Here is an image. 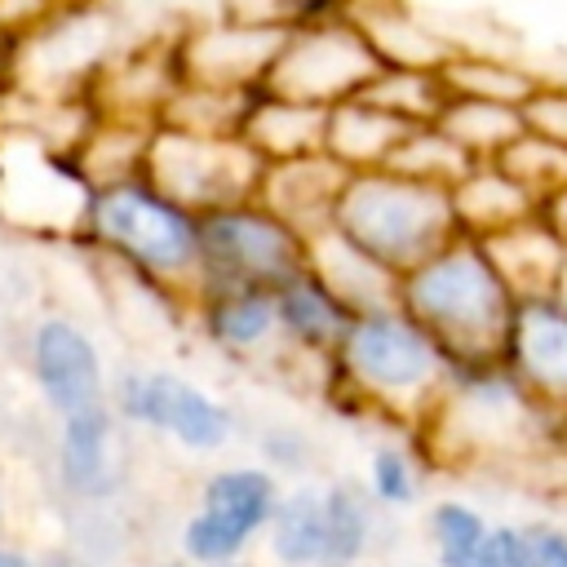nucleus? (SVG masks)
I'll return each instance as SVG.
<instances>
[{"label": "nucleus", "mask_w": 567, "mask_h": 567, "mask_svg": "<svg viewBox=\"0 0 567 567\" xmlns=\"http://www.w3.org/2000/svg\"><path fill=\"white\" fill-rule=\"evenodd\" d=\"M501 359L527 385V394L554 416L567 412V297L532 292L518 297Z\"/></svg>", "instance_id": "f8f14e48"}, {"label": "nucleus", "mask_w": 567, "mask_h": 567, "mask_svg": "<svg viewBox=\"0 0 567 567\" xmlns=\"http://www.w3.org/2000/svg\"><path fill=\"white\" fill-rule=\"evenodd\" d=\"M111 439H115V412L111 403H93L80 412H66L58 425V483L66 496L80 501H102L115 483V461H111Z\"/></svg>", "instance_id": "dca6fc26"}, {"label": "nucleus", "mask_w": 567, "mask_h": 567, "mask_svg": "<svg viewBox=\"0 0 567 567\" xmlns=\"http://www.w3.org/2000/svg\"><path fill=\"white\" fill-rule=\"evenodd\" d=\"M346 177H350V168L341 159H332L328 151L297 155V159H275L261 173L257 199L270 204L279 217H288L301 235H319V230L332 226Z\"/></svg>", "instance_id": "2eb2a0df"}, {"label": "nucleus", "mask_w": 567, "mask_h": 567, "mask_svg": "<svg viewBox=\"0 0 567 567\" xmlns=\"http://www.w3.org/2000/svg\"><path fill=\"white\" fill-rule=\"evenodd\" d=\"M0 532H4V501H0Z\"/></svg>", "instance_id": "c03bdc74"}, {"label": "nucleus", "mask_w": 567, "mask_h": 567, "mask_svg": "<svg viewBox=\"0 0 567 567\" xmlns=\"http://www.w3.org/2000/svg\"><path fill=\"white\" fill-rule=\"evenodd\" d=\"M523 120L532 133H545L567 146V84L563 80H540L536 93L523 102Z\"/></svg>", "instance_id": "72a5a7b5"}, {"label": "nucleus", "mask_w": 567, "mask_h": 567, "mask_svg": "<svg viewBox=\"0 0 567 567\" xmlns=\"http://www.w3.org/2000/svg\"><path fill=\"white\" fill-rule=\"evenodd\" d=\"M452 208L461 221V235L492 239L527 217H536L545 204L501 164V159H474L470 173L452 186Z\"/></svg>", "instance_id": "f3484780"}, {"label": "nucleus", "mask_w": 567, "mask_h": 567, "mask_svg": "<svg viewBox=\"0 0 567 567\" xmlns=\"http://www.w3.org/2000/svg\"><path fill=\"white\" fill-rule=\"evenodd\" d=\"M540 213H545V217H549V226H554V230H558V235H563V244H567V186H563V190H558V195H549V199H545V208H540Z\"/></svg>", "instance_id": "e433bc0d"}, {"label": "nucleus", "mask_w": 567, "mask_h": 567, "mask_svg": "<svg viewBox=\"0 0 567 567\" xmlns=\"http://www.w3.org/2000/svg\"><path fill=\"white\" fill-rule=\"evenodd\" d=\"M199 332L226 354H257L279 341V310L270 288H204L195 292Z\"/></svg>", "instance_id": "6ab92c4d"}, {"label": "nucleus", "mask_w": 567, "mask_h": 567, "mask_svg": "<svg viewBox=\"0 0 567 567\" xmlns=\"http://www.w3.org/2000/svg\"><path fill=\"white\" fill-rule=\"evenodd\" d=\"M558 292H563V297H567V270H563V284H558Z\"/></svg>", "instance_id": "79ce46f5"}, {"label": "nucleus", "mask_w": 567, "mask_h": 567, "mask_svg": "<svg viewBox=\"0 0 567 567\" xmlns=\"http://www.w3.org/2000/svg\"><path fill=\"white\" fill-rule=\"evenodd\" d=\"M532 567H567V523L563 518H527Z\"/></svg>", "instance_id": "c9c22d12"}, {"label": "nucleus", "mask_w": 567, "mask_h": 567, "mask_svg": "<svg viewBox=\"0 0 567 567\" xmlns=\"http://www.w3.org/2000/svg\"><path fill=\"white\" fill-rule=\"evenodd\" d=\"M359 22L363 31L372 35L381 62H394V66H434L443 71V62L456 53V44L439 31H430L421 18L403 13V9H390V4H363L359 0Z\"/></svg>", "instance_id": "393cba45"}, {"label": "nucleus", "mask_w": 567, "mask_h": 567, "mask_svg": "<svg viewBox=\"0 0 567 567\" xmlns=\"http://www.w3.org/2000/svg\"><path fill=\"white\" fill-rule=\"evenodd\" d=\"M80 235L151 288L190 292V297L199 292L204 213L168 195L146 173L97 182Z\"/></svg>", "instance_id": "7ed1b4c3"}, {"label": "nucleus", "mask_w": 567, "mask_h": 567, "mask_svg": "<svg viewBox=\"0 0 567 567\" xmlns=\"http://www.w3.org/2000/svg\"><path fill=\"white\" fill-rule=\"evenodd\" d=\"M226 567H257V563H248V558H235V563H226Z\"/></svg>", "instance_id": "a19ab883"}, {"label": "nucleus", "mask_w": 567, "mask_h": 567, "mask_svg": "<svg viewBox=\"0 0 567 567\" xmlns=\"http://www.w3.org/2000/svg\"><path fill=\"white\" fill-rule=\"evenodd\" d=\"M434 461L425 456V447L416 443V434L408 430V439H381L368 452L363 465V487L372 492V501L390 514L399 509H416L425 496V478H430Z\"/></svg>", "instance_id": "a878e982"}, {"label": "nucleus", "mask_w": 567, "mask_h": 567, "mask_svg": "<svg viewBox=\"0 0 567 567\" xmlns=\"http://www.w3.org/2000/svg\"><path fill=\"white\" fill-rule=\"evenodd\" d=\"M279 474L270 465H221L204 478L195 514L182 523V554L195 567H226L270 527L279 509Z\"/></svg>", "instance_id": "1a4fd4ad"}, {"label": "nucleus", "mask_w": 567, "mask_h": 567, "mask_svg": "<svg viewBox=\"0 0 567 567\" xmlns=\"http://www.w3.org/2000/svg\"><path fill=\"white\" fill-rule=\"evenodd\" d=\"M288 27L257 13H235L213 27H195L177 35L182 80L217 84V89H261L284 49Z\"/></svg>", "instance_id": "9b49d317"}, {"label": "nucleus", "mask_w": 567, "mask_h": 567, "mask_svg": "<svg viewBox=\"0 0 567 567\" xmlns=\"http://www.w3.org/2000/svg\"><path fill=\"white\" fill-rule=\"evenodd\" d=\"M363 97L381 102L385 111H394L408 124H430V120H439V111L447 102V80L434 66H394V62H385L372 75V84L363 89Z\"/></svg>", "instance_id": "c85d7f7f"}, {"label": "nucleus", "mask_w": 567, "mask_h": 567, "mask_svg": "<svg viewBox=\"0 0 567 567\" xmlns=\"http://www.w3.org/2000/svg\"><path fill=\"white\" fill-rule=\"evenodd\" d=\"M381 66L385 62L372 35L363 31L359 13H346V18L288 27L266 89L315 102V106H337L346 97H359Z\"/></svg>", "instance_id": "6e6552de"}, {"label": "nucleus", "mask_w": 567, "mask_h": 567, "mask_svg": "<svg viewBox=\"0 0 567 567\" xmlns=\"http://www.w3.org/2000/svg\"><path fill=\"white\" fill-rule=\"evenodd\" d=\"M323 133H328V106L275 93V89H257L248 102V115L239 124V137L266 159H297V155H315L323 151Z\"/></svg>", "instance_id": "a211bd4d"}, {"label": "nucleus", "mask_w": 567, "mask_h": 567, "mask_svg": "<svg viewBox=\"0 0 567 567\" xmlns=\"http://www.w3.org/2000/svg\"><path fill=\"white\" fill-rule=\"evenodd\" d=\"M492 514L465 496H434L425 505V540L439 567H465L470 554L483 545Z\"/></svg>", "instance_id": "c756f323"}, {"label": "nucleus", "mask_w": 567, "mask_h": 567, "mask_svg": "<svg viewBox=\"0 0 567 567\" xmlns=\"http://www.w3.org/2000/svg\"><path fill=\"white\" fill-rule=\"evenodd\" d=\"M310 266L354 306V310H368V306H385V301H399V275L385 270L381 261H372L363 248H354L341 230H319L310 235Z\"/></svg>", "instance_id": "5701e85b"}, {"label": "nucleus", "mask_w": 567, "mask_h": 567, "mask_svg": "<svg viewBox=\"0 0 567 567\" xmlns=\"http://www.w3.org/2000/svg\"><path fill=\"white\" fill-rule=\"evenodd\" d=\"M399 306L421 319L452 359H478L501 354L518 292L483 239L456 235L399 275Z\"/></svg>", "instance_id": "20e7f679"}, {"label": "nucleus", "mask_w": 567, "mask_h": 567, "mask_svg": "<svg viewBox=\"0 0 567 567\" xmlns=\"http://www.w3.org/2000/svg\"><path fill=\"white\" fill-rule=\"evenodd\" d=\"M310 452H315V443L297 425H275V430L261 434V461L270 470H306Z\"/></svg>", "instance_id": "f704fd0d"}, {"label": "nucleus", "mask_w": 567, "mask_h": 567, "mask_svg": "<svg viewBox=\"0 0 567 567\" xmlns=\"http://www.w3.org/2000/svg\"><path fill=\"white\" fill-rule=\"evenodd\" d=\"M111 412L128 425L155 430L186 452H221L235 434V412L208 394L204 385L164 372V368H128L111 385Z\"/></svg>", "instance_id": "9d476101"}, {"label": "nucleus", "mask_w": 567, "mask_h": 567, "mask_svg": "<svg viewBox=\"0 0 567 567\" xmlns=\"http://www.w3.org/2000/svg\"><path fill=\"white\" fill-rule=\"evenodd\" d=\"M412 124L399 120L394 111H385L372 97H346L337 106H328V133H323V151L332 159H341L350 173L359 168H385L403 142Z\"/></svg>", "instance_id": "aec40b11"}, {"label": "nucleus", "mask_w": 567, "mask_h": 567, "mask_svg": "<svg viewBox=\"0 0 567 567\" xmlns=\"http://www.w3.org/2000/svg\"><path fill=\"white\" fill-rule=\"evenodd\" d=\"M275 310H279V341L292 354H306L319 363H332V354L341 350L359 315L315 266L292 275L284 288H275Z\"/></svg>", "instance_id": "4468645a"}, {"label": "nucleus", "mask_w": 567, "mask_h": 567, "mask_svg": "<svg viewBox=\"0 0 567 567\" xmlns=\"http://www.w3.org/2000/svg\"><path fill=\"white\" fill-rule=\"evenodd\" d=\"M310 266V235H301L270 204L239 199L204 213V288H284L292 275Z\"/></svg>", "instance_id": "423d86ee"}, {"label": "nucleus", "mask_w": 567, "mask_h": 567, "mask_svg": "<svg viewBox=\"0 0 567 567\" xmlns=\"http://www.w3.org/2000/svg\"><path fill=\"white\" fill-rule=\"evenodd\" d=\"M558 439H563V447H567V412H563V421H558Z\"/></svg>", "instance_id": "ea45409f"}, {"label": "nucleus", "mask_w": 567, "mask_h": 567, "mask_svg": "<svg viewBox=\"0 0 567 567\" xmlns=\"http://www.w3.org/2000/svg\"><path fill=\"white\" fill-rule=\"evenodd\" d=\"M439 124L465 146L470 159H501L509 142L527 128L523 106L492 102V97H470V93H447Z\"/></svg>", "instance_id": "b1692460"}, {"label": "nucleus", "mask_w": 567, "mask_h": 567, "mask_svg": "<svg viewBox=\"0 0 567 567\" xmlns=\"http://www.w3.org/2000/svg\"><path fill=\"white\" fill-rule=\"evenodd\" d=\"M496 257V266L505 270V279L514 284L518 297H532V292H558L563 284V270H567V244L563 235L549 226L545 213L483 239Z\"/></svg>", "instance_id": "412c9836"}, {"label": "nucleus", "mask_w": 567, "mask_h": 567, "mask_svg": "<svg viewBox=\"0 0 567 567\" xmlns=\"http://www.w3.org/2000/svg\"><path fill=\"white\" fill-rule=\"evenodd\" d=\"M465 567H532V549H527V527L514 518H492L483 545L470 554Z\"/></svg>", "instance_id": "473e14b6"}, {"label": "nucleus", "mask_w": 567, "mask_h": 567, "mask_svg": "<svg viewBox=\"0 0 567 567\" xmlns=\"http://www.w3.org/2000/svg\"><path fill=\"white\" fill-rule=\"evenodd\" d=\"M27 354H31V381H35V390H40V399H44L58 416L111 399L97 341H93L75 319H66V315H44V319L31 328Z\"/></svg>", "instance_id": "ddd939ff"}, {"label": "nucleus", "mask_w": 567, "mask_h": 567, "mask_svg": "<svg viewBox=\"0 0 567 567\" xmlns=\"http://www.w3.org/2000/svg\"><path fill=\"white\" fill-rule=\"evenodd\" d=\"M452 372L443 341L399 301L354 315L341 350L328 363V390L341 408L416 430L439 403Z\"/></svg>", "instance_id": "f03ea898"}, {"label": "nucleus", "mask_w": 567, "mask_h": 567, "mask_svg": "<svg viewBox=\"0 0 567 567\" xmlns=\"http://www.w3.org/2000/svg\"><path fill=\"white\" fill-rule=\"evenodd\" d=\"M408 567H439V563H408Z\"/></svg>", "instance_id": "37998d69"}, {"label": "nucleus", "mask_w": 567, "mask_h": 567, "mask_svg": "<svg viewBox=\"0 0 567 567\" xmlns=\"http://www.w3.org/2000/svg\"><path fill=\"white\" fill-rule=\"evenodd\" d=\"M270 558L279 567H328V496L323 483H306L279 496V509L266 527Z\"/></svg>", "instance_id": "4be33fe9"}, {"label": "nucleus", "mask_w": 567, "mask_h": 567, "mask_svg": "<svg viewBox=\"0 0 567 567\" xmlns=\"http://www.w3.org/2000/svg\"><path fill=\"white\" fill-rule=\"evenodd\" d=\"M443 80H447V93H470V97H492V102L523 106L545 75H536L532 66H523L514 58L478 53V49L456 44V53L443 62Z\"/></svg>", "instance_id": "cd10ccee"}, {"label": "nucleus", "mask_w": 567, "mask_h": 567, "mask_svg": "<svg viewBox=\"0 0 567 567\" xmlns=\"http://www.w3.org/2000/svg\"><path fill=\"white\" fill-rule=\"evenodd\" d=\"M558 421L540 408L501 354L452 359L447 385L412 430L434 470L443 465H545Z\"/></svg>", "instance_id": "f257e3e1"}, {"label": "nucleus", "mask_w": 567, "mask_h": 567, "mask_svg": "<svg viewBox=\"0 0 567 567\" xmlns=\"http://www.w3.org/2000/svg\"><path fill=\"white\" fill-rule=\"evenodd\" d=\"M470 164H474V159L465 155V146H461L439 120L412 124V128L403 133L394 159H390V168H399V173H408V177H421V182H434V186H447V190L470 173Z\"/></svg>", "instance_id": "7c9ffc66"}, {"label": "nucleus", "mask_w": 567, "mask_h": 567, "mask_svg": "<svg viewBox=\"0 0 567 567\" xmlns=\"http://www.w3.org/2000/svg\"><path fill=\"white\" fill-rule=\"evenodd\" d=\"M332 230H341L354 248L381 261L394 275H408L447 239L461 235L452 190L408 177L399 168H359L346 177V190L332 213Z\"/></svg>", "instance_id": "39448f33"}, {"label": "nucleus", "mask_w": 567, "mask_h": 567, "mask_svg": "<svg viewBox=\"0 0 567 567\" xmlns=\"http://www.w3.org/2000/svg\"><path fill=\"white\" fill-rule=\"evenodd\" d=\"M501 164H505L540 204L567 186V146L554 142V137H545V133L523 128V133L509 142V151L501 155Z\"/></svg>", "instance_id": "2f4dec72"}, {"label": "nucleus", "mask_w": 567, "mask_h": 567, "mask_svg": "<svg viewBox=\"0 0 567 567\" xmlns=\"http://www.w3.org/2000/svg\"><path fill=\"white\" fill-rule=\"evenodd\" d=\"M328 496V567H363L377 545V501L363 483L332 478L323 483Z\"/></svg>", "instance_id": "bb28decb"}, {"label": "nucleus", "mask_w": 567, "mask_h": 567, "mask_svg": "<svg viewBox=\"0 0 567 567\" xmlns=\"http://www.w3.org/2000/svg\"><path fill=\"white\" fill-rule=\"evenodd\" d=\"M155 567H195V563L182 554V558H168V563H155Z\"/></svg>", "instance_id": "58836bf2"}, {"label": "nucleus", "mask_w": 567, "mask_h": 567, "mask_svg": "<svg viewBox=\"0 0 567 567\" xmlns=\"http://www.w3.org/2000/svg\"><path fill=\"white\" fill-rule=\"evenodd\" d=\"M142 173L195 213H213L261 190L266 159L239 133H199L182 124H155Z\"/></svg>", "instance_id": "0eeeda50"}, {"label": "nucleus", "mask_w": 567, "mask_h": 567, "mask_svg": "<svg viewBox=\"0 0 567 567\" xmlns=\"http://www.w3.org/2000/svg\"><path fill=\"white\" fill-rule=\"evenodd\" d=\"M0 567H40L31 554H22V549H13V545H0Z\"/></svg>", "instance_id": "4c0bfd02"}]
</instances>
